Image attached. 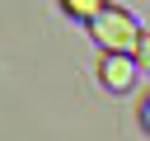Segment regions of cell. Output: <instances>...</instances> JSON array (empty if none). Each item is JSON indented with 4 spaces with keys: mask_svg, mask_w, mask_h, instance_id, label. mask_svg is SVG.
<instances>
[{
    "mask_svg": "<svg viewBox=\"0 0 150 141\" xmlns=\"http://www.w3.org/2000/svg\"><path fill=\"white\" fill-rule=\"evenodd\" d=\"M89 33H94V42L103 47V56H136L141 42H145L141 24H136L131 9H122V5H103V14L89 24Z\"/></svg>",
    "mask_w": 150,
    "mask_h": 141,
    "instance_id": "6da1fadb",
    "label": "cell"
},
{
    "mask_svg": "<svg viewBox=\"0 0 150 141\" xmlns=\"http://www.w3.org/2000/svg\"><path fill=\"white\" fill-rule=\"evenodd\" d=\"M136 75H141L136 56H103V61H98V80H103V89H112V94H127V89L136 85Z\"/></svg>",
    "mask_w": 150,
    "mask_h": 141,
    "instance_id": "7a4b0ae2",
    "label": "cell"
},
{
    "mask_svg": "<svg viewBox=\"0 0 150 141\" xmlns=\"http://www.w3.org/2000/svg\"><path fill=\"white\" fill-rule=\"evenodd\" d=\"M61 9H66V14H80L84 24H94V19L103 14V5H98V0H66Z\"/></svg>",
    "mask_w": 150,
    "mask_h": 141,
    "instance_id": "3957f363",
    "label": "cell"
},
{
    "mask_svg": "<svg viewBox=\"0 0 150 141\" xmlns=\"http://www.w3.org/2000/svg\"><path fill=\"white\" fill-rule=\"evenodd\" d=\"M141 122H145V132H150V94L141 99Z\"/></svg>",
    "mask_w": 150,
    "mask_h": 141,
    "instance_id": "277c9868",
    "label": "cell"
},
{
    "mask_svg": "<svg viewBox=\"0 0 150 141\" xmlns=\"http://www.w3.org/2000/svg\"><path fill=\"white\" fill-rule=\"evenodd\" d=\"M145 38H150V33H145Z\"/></svg>",
    "mask_w": 150,
    "mask_h": 141,
    "instance_id": "5b68a950",
    "label": "cell"
}]
</instances>
